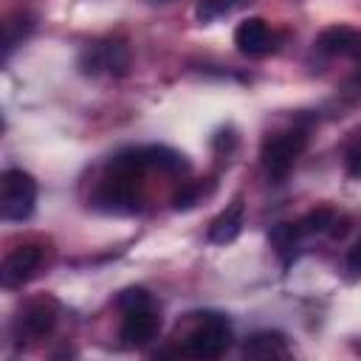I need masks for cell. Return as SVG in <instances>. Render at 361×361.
<instances>
[{
    "instance_id": "4",
    "label": "cell",
    "mask_w": 361,
    "mask_h": 361,
    "mask_svg": "<svg viewBox=\"0 0 361 361\" xmlns=\"http://www.w3.org/2000/svg\"><path fill=\"white\" fill-rule=\"evenodd\" d=\"M79 71L87 76L110 73V76H127L130 71V51L121 39H104L93 42L79 54Z\"/></svg>"
},
{
    "instance_id": "23",
    "label": "cell",
    "mask_w": 361,
    "mask_h": 361,
    "mask_svg": "<svg viewBox=\"0 0 361 361\" xmlns=\"http://www.w3.org/2000/svg\"><path fill=\"white\" fill-rule=\"evenodd\" d=\"M161 3H169V0H161Z\"/></svg>"
},
{
    "instance_id": "20",
    "label": "cell",
    "mask_w": 361,
    "mask_h": 361,
    "mask_svg": "<svg viewBox=\"0 0 361 361\" xmlns=\"http://www.w3.org/2000/svg\"><path fill=\"white\" fill-rule=\"evenodd\" d=\"M344 169H347V175L361 178V133H355L353 144H347V149H344Z\"/></svg>"
},
{
    "instance_id": "9",
    "label": "cell",
    "mask_w": 361,
    "mask_h": 361,
    "mask_svg": "<svg viewBox=\"0 0 361 361\" xmlns=\"http://www.w3.org/2000/svg\"><path fill=\"white\" fill-rule=\"evenodd\" d=\"M316 48L327 56L361 59V31L350 25H330L316 37Z\"/></svg>"
},
{
    "instance_id": "5",
    "label": "cell",
    "mask_w": 361,
    "mask_h": 361,
    "mask_svg": "<svg viewBox=\"0 0 361 361\" xmlns=\"http://www.w3.org/2000/svg\"><path fill=\"white\" fill-rule=\"evenodd\" d=\"M90 206L104 212V214H133V212H138L135 180L107 175L104 183L90 195Z\"/></svg>"
},
{
    "instance_id": "11",
    "label": "cell",
    "mask_w": 361,
    "mask_h": 361,
    "mask_svg": "<svg viewBox=\"0 0 361 361\" xmlns=\"http://www.w3.org/2000/svg\"><path fill=\"white\" fill-rule=\"evenodd\" d=\"M243 214H245V206H243V197H234L209 226V240L217 243V245H226V243H234L243 231Z\"/></svg>"
},
{
    "instance_id": "24",
    "label": "cell",
    "mask_w": 361,
    "mask_h": 361,
    "mask_svg": "<svg viewBox=\"0 0 361 361\" xmlns=\"http://www.w3.org/2000/svg\"><path fill=\"white\" fill-rule=\"evenodd\" d=\"M358 350H361V344H358Z\"/></svg>"
},
{
    "instance_id": "13",
    "label": "cell",
    "mask_w": 361,
    "mask_h": 361,
    "mask_svg": "<svg viewBox=\"0 0 361 361\" xmlns=\"http://www.w3.org/2000/svg\"><path fill=\"white\" fill-rule=\"evenodd\" d=\"M299 243H302V231H299L296 223H276L271 228V245L279 254V259H282L285 268L293 262V257L299 251Z\"/></svg>"
},
{
    "instance_id": "21",
    "label": "cell",
    "mask_w": 361,
    "mask_h": 361,
    "mask_svg": "<svg viewBox=\"0 0 361 361\" xmlns=\"http://www.w3.org/2000/svg\"><path fill=\"white\" fill-rule=\"evenodd\" d=\"M344 265H347V274H350L353 279L361 276V237H358L355 245L347 251V262H344Z\"/></svg>"
},
{
    "instance_id": "22",
    "label": "cell",
    "mask_w": 361,
    "mask_h": 361,
    "mask_svg": "<svg viewBox=\"0 0 361 361\" xmlns=\"http://www.w3.org/2000/svg\"><path fill=\"white\" fill-rule=\"evenodd\" d=\"M347 87H353V90H361V68L347 79Z\"/></svg>"
},
{
    "instance_id": "14",
    "label": "cell",
    "mask_w": 361,
    "mask_h": 361,
    "mask_svg": "<svg viewBox=\"0 0 361 361\" xmlns=\"http://www.w3.org/2000/svg\"><path fill=\"white\" fill-rule=\"evenodd\" d=\"M141 155H144L147 169H161V172H186L189 169V161L172 147H141Z\"/></svg>"
},
{
    "instance_id": "6",
    "label": "cell",
    "mask_w": 361,
    "mask_h": 361,
    "mask_svg": "<svg viewBox=\"0 0 361 361\" xmlns=\"http://www.w3.org/2000/svg\"><path fill=\"white\" fill-rule=\"evenodd\" d=\"M39 265H42V251L37 245H20V248H14L3 259V265H0V282L6 288H20V285H25L28 279L37 276Z\"/></svg>"
},
{
    "instance_id": "7",
    "label": "cell",
    "mask_w": 361,
    "mask_h": 361,
    "mask_svg": "<svg viewBox=\"0 0 361 361\" xmlns=\"http://www.w3.org/2000/svg\"><path fill=\"white\" fill-rule=\"evenodd\" d=\"M161 333V316L158 307H144V310H130L124 313L118 338L124 347H147L149 341H155Z\"/></svg>"
},
{
    "instance_id": "2",
    "label": "cell",
    "mask_w": 361,
    "mask_h": 361,
    "mask_svg": "<svg viewBox=\"0 0 361 361\" xmlns=\"http://www.w3.org/2000/svg\"><path fill=\"white\" fill-rule=\"evenodd\" d=\"M231 347V322L223 313H200L183 341V353L195 358H217Z\"/></svg>"
},
{
    "instance_id": "10",
    "label": "cell",
    "mask_w": 361,
    "mask_h": 361,
    "mask_svg": "<svg viewBox=\"0 0 361 361\" xmlns=\"http://www.w3.org/2000/svg\"><path fill=\"white\" fill-rule=\"evenodd\" d=\"M59 322V302L51 299V296H42V299H34L23 313H20V327L39 338V336H48Z\"/></svg>"
},
{
    "instance_id": "12",
    "label": "cell",
    "mask_w": 361,
    "mask_h": 361,
    "mask_svg": "<svg viewBox=\"0 0 361 361\" xmlns=\"http://www.w3.org/2000/svg\"><path fill=\"white\" fill-rule=\"evenodd\" d=\"M243 353L248 358H262V361H268V358H290V347H288L285 336L276 333V330H259V333L248 336L245 344H243Z\"/></svg>"
},
{
    "instance_id": "3",
    "label": "cell",
    "mask_w": 361,
    "mask_h": 361,
    "mask_svg": "<svg viewBox=\"0 0 361 361\" xmlns=\"http://www.w3.org/2000/svg\"><path fill=\"white\" fill-rule=\"evenodd\" d=\"M37 206V180L23 169H6L0 180V214L3 220L23 223L34 214Z\"/></svg>"
},
{
    "instance_id": "1",
    "label": "cell",
    "mask_w": 361,
    "mask_h": 361,
    "mask_svg": "<svg viewBox=\"0 0 361 361\" xmlns=\"http://www.w3.org/2000/svg\"><path fill=\"white\" fill-rule=\"evenodd\" d=\"M307 144V133L305 130H282V133H271L265 141H262V149H259V161H262V169L268 178L274 180H285L288 172L293 169L299 152L305 149Z\"/></svg>"
},
{
    "instance_id": "8",
    "label": "cell",
    "mask_w": 361,
    "mask_h": 361,
    "mask_svg": "<svg viewBox=\"0 0 361 361\" xmlns=\"http://www.w3.org/2000/svg\"><path fill=\"white\" fill-rule=\"evenodd\" d=\"M234 45L245 56H265L274 51V34L262 17H248L234 28Z\"/></svg>"
},
{
    "instance_id": "19",
    "label": "cell",
    "mask_w": 361,
    "mask_h": 361,
    "mask_svg": "<svg viewBox=\"0 0 361 361\" xmlns=\"http://www.w3.org/2000/svg\"><path fill=\"white\" fill-rule=\"evenodd\" d=\"M200 195H203V186H200V183H186V186H180V189L172 195V209L186 212V209H192V206L200 200Z\"/></svg>"
},
{
    "instance_id": "18",
    "label": "cell",
    "mask_w": 361,
    "mask_h": 361,
    "mask_svg": "<svg viewBox=\"0 0 361 361\" xmlns=\"http://www.w3.org/2000/svg\"><path fill=\"white\" fill-rule=\"evenodd\" d=\"M116 305L121 307V313H130V310H144V307H155L152 296L144 290V288H124L116 299Z\"/></svg>"
},
{
    "instance_id": "16",
    "label": "cell",
    "mask_w": 361,
    "mask_h": 361,
    "mask_svg": "<svg viewBox=\"0 0 361 361\" xmlns=\"http://www.w3.org/2000/svg\"><path fill=\"white\" fill-rule=\"evenodd\" d=\"M248 0H200L197 6H195V17L200 20V23H214V20H220V17H226V14H231V11H237V8H243Z\"/></svg>"
},
{
    "instance_id": "15",
    "label": "cell",
    "mask_w": 361,
    "mask_h": 361,
    "mask_svg": "<svg viewBox=\"0 0 361 361\" xmlns=\"http://www.w3.org/2000/svg\"><path fill=\"white\" fill-rule=\"evenodd\" d=\"M336 220H338V217H336V212H333V209L319 206V209L307 212V214H305V217H302L296 226H299L302 237H310V234H324V231H330Z\"/></svg>"
},
{
    "instance_id": "17",
    "label": "cell",
    "mask_w": 361,
    "mask_h": 361,
    "mask_svg": "<svg viewBox=\"0 0 361 361\" xmlns=\"http://www.w3.org/2000/svg\"><path fill=\"white\" fill-rule=\"evenodd\" d=\"M31 28H34V23H31V17H14V20H8L6 23V28H3V54L8 56L28 34H31Z\"/></svg>"
}]
</instances>
